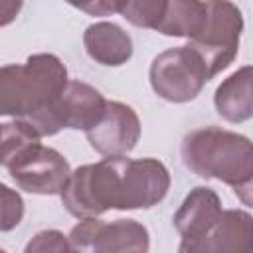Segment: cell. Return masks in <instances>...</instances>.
<instances>
[{
    "label": "cell",
    "instance_id": "obj_6",
    "mask_svg": "<svg viewBox=\"0 0 253 253\" xmlns=\"http://www.w3.org/2000/svg\"><path fill=\"white\" fill-rule=\"evenodd\" d=\"M170 188L168 168L156 158H121L119 210H146L164 200Z\"/></svg>",
    "mask_w": 253,
    "mask_h": 253
},
{
    "label": "cell",
    "instance_id": "obj_8",
    "mask_svg": "<svg viewBox=\"0 0 253 253\" xmlns=\"http://www.w3.org/2000/svg\"><path fill=\"white\" fill-rule=\"evenodd\" d=\"M85 134L101 156H126L140 138V119L130 105L109 101L101 121Z\"/></svg>",
    "mask_w": 253,
    "mask_h": 253
},
{
    "label": "cell",
    "instance_id": "obj_5",
    "mask_svg": "<svg viewBox=\"0 0 253 253\" xmlns=\"http://www.w3.org/2000/svg\"><path fill=\"white\" fill-rule=\"evenodd\" d=\"M150 85L158 97L170 103H188L200 95L211 79L204 59L190 47H170L152 59Z\"/></svg>",
    "mask_w": 253,
    "mask_h": 253
},
{
    "label": "cell",
    "instance_id": "obj_23",
    "mask_svg": "<svg viewBox=\"0 0 253 253\" xmlns=\"http://www.w3.org/2000/svg\"><path fill=\"white\" fill-rule=\"evenodd\" d=\"M233 192H235V196H237L245 206L253 208V176H251L245 184H241V186L233 188Z\"/></svg>",
    "mask_w": 253,
    "mask_h": 253
},
{
    "label": "cell",
    "instance_id": "obj_16",
    "mask_svg": "<svg viewBox=\"0 0 253 253\" xmlns=\"http://www.w3.org/2000/svg\"><path fill=\"white\" fill-rule=\"evenodd\" d=\"M40 132L26 121L14 119L12 123L2 125V166L10 170L18 162H22L26 156H30L34 150L42 146Z\"/></svg>",
    "mask_w": 253,
    "mask_h": 253
},
{
    "label": "cell",
    "instance_id": "obj_13",
    "mask_svg": "<svg viewBox=\"0 0 253 253\" xmlns=\"http://www.w3.org/2000/svg\"><path fill=\"white\" fill-rule=\"evenodd\" d=\"M215 111L229 123H245L253 117V67L245 65L219 83L213 95Z\"/></svg>",
    "mask_w": 253,
    "mask_h": 253
},
{
    "label": "cell",
    "instance_id": "obj_22",
    "mask_svg": "<svg viewBox=\"0 0 253 253\" xmlns=\"http://www.w3.org/2000/svg\"><path fill=\"white\" fill-rule=\"evenodd\" d=\"M24 0H0V26H8L20 12Z\"/></svg>",
    "mask_w": 253,
    "mask_h": 253
},
{
    "label": "cell",
    "instance_id": "obj_19",
    "mask_svg": "<svg viewBox=\"0 0 253 253\" xmlns=\"http://www.w3.org/2000/svg\"><path fill=\"white\" fill-rule=\"evenodd\" d=\"M32 251H73L69 237H65L57 229H45L34 235V239L26 245V253Z\"/></svg>",
    "mask_w": 253,
    "mask_h": 253
},
{
    "label": "cell",
    "instance_id": "obj_14",
    "mask_svg": "<svg viewBox=\"0 0 253 253\" xmlns=\"http://www.w3.org/2000/svg\"><path fill=\"white\" fill-rule=\"evenodd\" d=\"M148 231L134 219H117L111 223H103L93 243V251L97 253H144L148 251Z\"/></svg>",
    "mask_w": 253,
    "mask_h": 253
},
{
    "label": "cell",
    "instance_id": "obj_10",
    "mask_svg": "<svg viewBox=\"0 0 253 253\" xmlns=\"http://www.w3.org/2000/svg\"><path fill=\"white\" fill-rule=\"evenodd\" d=\"M107 103L109 101L89 83L69 81L55 107L59 126L87 132L101 121L107 111Z\"/></svg>",
    "mask_w": 253,
    "mask_h": 253
},
{
    "label": "cell",
    "instance_id": "obj_9",
    "mask_svg": "<svg viewBox=\"0 0 253 253\" xmlns=\"http://www.w3.org/2000/svg\"><path fill=\"white\" fill-rule=\"evenodd\" d=\"M221 211V200L211 188L198 186L190 190L174 213V227L182 237L178 249L182 253H194L198 243L210 235Z\"/></svg>",
    "mask_w": 253,
    "mask_h": 253
},
{
    "label": "cell",
    "instance_id": "obj_1",
    "mask_svg": "<svg viewBox=\"0 0 253 253\" xmlns=\"http://www.w3.org/2000/svg\"><path fill=\"white\" fill-rule=\"evenodd\" d=\"M67 69L53 53H34L26 63L0 69V115L30 123L40 136L61 130L57 101L67 87Z\"/></svg>",
    "mask_w": 253,
    "mask_h": 253
},
{
    "label": "cell",
    "instance_id": "obj_18",
    "mask_svg": "<svg viewBox=\"0 0 253 253\" xmlns=\"http://www.w3.org/2000/svg\"><path fill=\"white\" fill-rule=\"evenodd\" d=\"M0 198H2V217H0V229L10 231L14 229L22 217H24V202L18 192L10 190L6 184L0 186Z\"/></svg>",
    "mask_w": 253,
    "mask_h": 253
},
{
    "label": "cell",
    "instance_id": "obj_2",
    "mask_svg": "<svg viewBox=\"0 0 253 253\" xmlns=\"http://www.w3.org/2000/svg\"><path fill=\"white\" fill-rule=\"evenodd\" d=\"M182 160L196 176L237 188L253 176V142L217 126L196 128L182 140Z\"/></svg>",
    "mask_w": 253,
    "mask_h": 253
},
{
    "label": "cell",
    "instance_id": "obj_21",
    "mask_svg": "<svg viewBox=\"0 0 253 253\" xmlns=\"http://www.w3.org/2000/svg\"><path fill=\"white\" fill-rule=\"evenodd\" d=\"M73 8L83 10L89 16H111L121 14L126 0H65Z\"/></svg>",
    "mask_w": 253,
    "mask_h": 253
},
{
    "label": "cell",
    "instance_id": "obj_20",
    "mask_svg": "<svg viewBox=\"0 0 253 253\" xmlns=\"http://www.w3.org/2000/svg\"><path fill=\"white\" fill-rule=\"evenodd\" d=\"M105 221L97 219V217H83L69 233V241L73 245V249H93V243L101 231Z\"/></svg>",
    "mask_w": 253,
    "mask_h": 253
},
{
    "label": "cell",
    "instance_id": "obj_4",
    "mask_svg": "<svg viewBox=\"0 0 253 253\" xmlns=\"http://www.w3.org/2000/svg\"><path fill=\"white\" fill-rule=\"evenodd\" d=\"M243 32L241 10L229 0H206V20L196 36L188 40L190 45L206 63L211 77L223 71L239 51V38Z\"/></svg>",
    "mask_w": 253,
    "mask_h": 253
},
{
    "label": "cell",
    "instance_id": "obj_3",
    "mask_svg": "<svg viewBox=\"0 0 253 253\" xmlns=\"http://www.w3.org/2000/svg\"><path fill=\"white\" fill-rule=\"evenodd\" d=\"M121 158L123 156H107L97 164H83L71 172L59 194L71 215L83 219L119 210Z\"/></svg>",
    "mask_w": 253,
    "mask_h": 253
},
{
    "label": "cell",
    "instance_id": "obj_15",
    "mask_svg": "<svg viewBox=\"0 0 253 253\" xmlns=\"http://www.w3.org/2000/svg\"><path fill=\"white\" fill-rule=\"evenodd\" d=\"M206 20V2L202 0H168L166 14L156 32L174 38H192Z\"/></svg>",
    "mask_w": 253,
    "mask_h": 253
},
{
    "label": "cell",
    "instance_id": "obj_17",
    "mask_svg": "<svg viewBox=\"0 0 253 253\" xmlns=\"http://www.w3.org/2000/svg\"><path fill=\"white\" fill-rule=\"evenodd\" d=\"M168 8V0H126L123 18L136 28L156 30Z\"/></svg>",
    "mask_w": 253,
    "mask_h": 253
},
{
    "label": "cell",
    "instance_id": "obj_12",
    "mask_svg": "<svg viewBox=\"0 0 253 253\" xmlns=\"http://www.w3.org/2000/svg\"><path fill=\"white\" fill-rule=\"evenodd\" d=\"M83 45L91 59L109 67L123 65L132 55L130 36L113 22H95L87 26L83 34Z\"/></svg>",
    "mask_w": 253,
    "mask_h": 253
},
{
    "label": "cell",
    "instance_id": "obj_7",
    "mask_svg": "<svg viewBox=\"0 0 253 253\" xmlns=\"http://www.w3.org/2000/svg\"><path fill=\"white\" fill-rule=\"evenodd\" d=\"M8 172L20 190L40 196L61 194L71 176V168L65 156L55 148L43 144L22 162L12 166Z\"/></svg>",
    "mask_w": 253,
    "mask_h": 253
},
{
    "label": "cell",
    "instance_id": "obj_11",
    "mask_svg": "<svg viewBox=\"0 0 253 253\" xmlns=\"http://www.w3.org/2000/svg\"><path fill=\"white\" fill-rule=\"evenodd\" d=\"M253 215L243 210H223L217 223L194 253H251Z\"/></svg>",
    "mask_w": 253,
    "mask_h": 253
}]
</instances>
